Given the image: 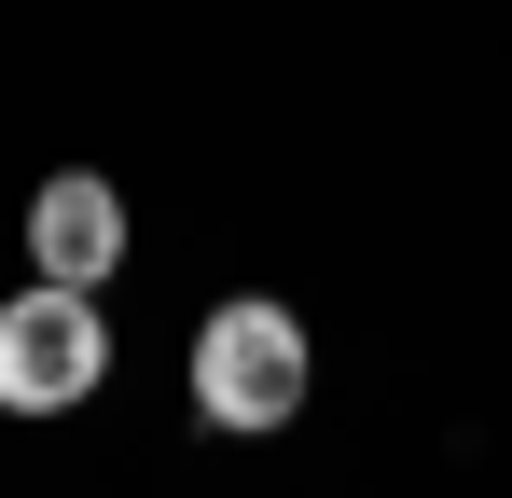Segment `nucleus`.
<instances>
[{"instance_id":"f257e3e1","label":"nucleus","mask_w":512,"mask_h":498,"mask_svg":"<svg viewBox=\"0 0 512 498\" xmlns=\"http://www.w3.org/2000/svg\"><path fill=\"white\" fill-rule=\"evenodd\" d=\"M305 374H319V346H305V319L277 291H236V305L194 319V415L208 429H291Z\"/></svg>"},{"instance_id":"f03ea898","label":"nucleus","mask_w":512,"mask_h":498,"mask_svg":"<svg viewBox=\"0 0 512 498\" xmlns=\"http://www.w3.org/2000/svg\"><path fill=\"white\" fill-rule=\"evenodd\" d=\"M97 374H111V319H97V291H14L0 305V415H70L97 402Z\"/></svg>"},{"instance_id":"7ed1b4c3","label":"nucleus","mask_w":512,"mask_h":498,"mask_svg":"<svg viewBox=\"0 0 512 498\" xmlns=\"http://www.w3.org/2000/svg\"><path fill=\"white\" fill-rule=\"evenodd\" d=\"M125 263V194L97 180V166H56L42 194H28V277L42 291H97Z\"/></svg>"}]
</instances>
